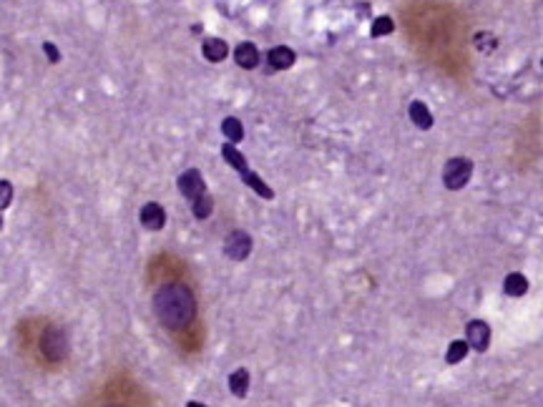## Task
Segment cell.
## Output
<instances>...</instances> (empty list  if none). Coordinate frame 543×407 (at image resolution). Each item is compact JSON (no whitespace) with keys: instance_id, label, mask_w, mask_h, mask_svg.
Segmentation results:
<instances>
[{"instance_id":"cell-1","label":"cell","mask_w":543,"mask_h":407,"mask_svg":"<svg viewBox=\"0 0 543 407\" xmlns=\"http://www.w3.org/2000/svg\"><path fill=\"white\" fill-rule=\"evenodd\" d=\"M154 314L166 329L181 332L197 317V299L194 292L181 282H169L161 284L154 292Z\"/></svg>"},{"instance_id":"cell-2","label":"cell","mask_w":543,"mask_h":407,"mask_svg":"<svg viewBox=\"0 0 543 407\" xmlns=\"http://www.w3.org/2000/svg\"><path fill=\"white\" fill-rule=\"evenodd\" d=\"M473 176V161L465 156H452L443 169V184L450 191H460Z\"/></svg>"},{"instance_id":"cell-3","label":"cell","mask_w":543,"mask_h":407,"mask_svg":"<svg viewBox=\"0 0 543 407\" xmlns=\"http://www.w3.org/2000/svg\"><path fill=\"white\" fill-rule=\"evenodd\" d=\"M68 337H66V332L61 327H48L46 332L41 334V352L46 360L51 362H61L68 357Z\"/></svg>"},{"instance_id":"cell-4","label":"cell","mask_w":543,"mask_h":407,"mask_svg":"<svg viewBox=\"0 0 543 407\" xmlns=\"http://www.w3.org/2000/svg\"><path fill=\"white\" fill-rule=\"evenodd\" d=\"M252 247H254V244H252V237L247 232H242V229H234V232H229L227 239H224V254H227L232 262L249 259Z\"/></svg>"},{"instance_id":"cell-5","label":"cell","mask_w":543,"mask_h":407,"mask_svg":"<svg viewBox=\"0 0 543 407\" xmlns=\"http://www.w3.org/2000/svg\"><path fill=\"white\" fill-rule=\"evenodd\" d=\"M176 184H179V191L187 196L189 201H194V199H199L202 194H207V181H204V176H202V171L199 169L184 171Z\"/></svg>"},{"instance_id":"cell-6","label":"cell","mask_w":543,"mask_h":407,"mask_svg":"<svg viewBox=\"0 0 543 407\" xmlns=\"http://www.w3.org/2000/svg\"><path fill=\"white\" fill-rule=\"evenodd\" d=\"M465 339H468L470 349H475V352H485V349L490 347L488 322H483V319H473V322H468V327H465Z\"/></svg>"},{"instance_id":"cell-7","label":"cell","mask_w":543,"mask_h":407,"mask_svg":"<svg viewBox=\"0 0 543 407\" xmlns=\"http://www.w3.org/2000/svg\"><path fill=\"white\" fill-rule=\"evenodd\" d=\"M139 219H141V227L149 229V232H161V229L166 227V212L156 201H149V204L141 207Z\"/></svg>"},{"instance_id":"cell-8","label":"cell","mask_w":543,"mask_h":407,"mask_svg":"<svg viewBox=\"0 0 543 407\" xmlns=\"http://www.w3.org/2000/svg\"><path fill=\"white\" fill-rule=\"evenodd\" d=\"M234 61L239 68L252 71L259 66V51H257L254 43H239V46L234 48Z\"/></svg>"},{"instance_id":"cell-9","label":"cell","mask_w":543,"mask_h":407,"mask_svg":"<svg viewBox=\"0 0 543 407\" xmlns=\"http://www.w3.org/2000/svg\"><path fill=\"white\" fill-rule=\"evenodd\" d=\"M267 58H269V66L274 71H287L294 66V61H297V53H294L292 48L287 46H277V48H272L269 53H267Z\"/></svg>"},{"instance_id":"cell-10","label":"cell","mask_w":543,"mask_h":407,"mask_svg":"<svg viewBox=\"0 0 543 407\" xmlns=\"http://www.w3.org/2000/svg\"><path fill=\"white\" fill-rule=\"evenodd\" d=\"M202 53L209 63H222V61H227V56H229V46H227L222 38H207L202 46Z\"/></svg>"},{"instance_id":"cell-11","label":"cell","mask_w":543,"mask_h":407,"mask_svg":"<svg viewBox=\"0 0 543 407\" xmlns=\"http://www.w3.org/2000/svg\"><path fill=\"white\" fill-rule=\"evenodd\" d=\"M408 113H410V121L415 123L420 131L433 128V113H430V108L423 103V101H413L410 108H408Z\"/></svg>"},{"instance_id":"cell-12","label":"cell","mask_w":543,"mask_h":407,"mask_svg":"<svg viewBox=\"0 0 543 407\" xmlns=\"http://www.w3.org/2000/svg\"><path fill=\"white\" fill-rule=\"evenodd\" d=\"M222 156H224V161H227V164L232 166V169L239 171V176L244 174V171H249L244 154H239V151H237V143H232V141L224 143V146H222Z\"/></svg>"},{"instance_id":"cell-13","label":"cell","mask_w":543,"mask_h":407,"mask_svg":"<svg viewBox=\"0 0 543 407\" xmlns=\"http://www.w3.org/2000/svg\"><path fill=\"white\" fill-rule=\"evenodd\" d=\"M503 292H506L508 297H523L528 292L526 274H521V272H511V274L503 279Z\"/></svg>"},{"instance_id":"cell-14","label":"cell","mask_w":543,"mask_h":407,"mask_svg":"<svg viewBox=\"0 0 543 407\" xmlns=\"http://www.w3.org/2000/svg\"><path fill=\"white\" fill-rule=\"evenodd\" d=\"M229 392L234 397H247V392H249V372L244 367L229 375Z\"/></svg>"},{"instance_id":"cell-15","label":"cell","mask_w":543,"mask_h":407,"mask_svg":"<svg viewBox=\"0 0 543 407\" xmlns=\"http://www.w3.org/2000/svg\"><path fill=\"white\" fill-rule=\"evenodd\" d=\"M473 46H475L478 53L490 56V53H495V48H498V38H495L493 33H488V31H478L473 36Z\"/></svg>"},{"instance_id":"cell-16","label":"cell","mask_w":543,"mask_h":407,"mask_svg":"<svg viewBox=\"0 0 543 407\" xmlns=\"http://www.w3.org/2000/svg\"><path fill=\"white\" fill-rule=\"evenodd\" d=\"M242 181H244L249 189H254V194H259L262 199H267V201L274 199V191H272L269 186L259 179V174H254V171H244V174H242Z\"/></svg>"},{"instance_id":"cell-17","label":"cell","mask_w":543,"mask_h":407,"mask_svg":"<svg viewBox=\"0 0 543 407\" xmlns=\"http://www.w3.org/2000/svg\"><path fill=\"white\" fill-rule=\"evenodd\" d=\"M222 133H224L227 138H229L232 143H239L242 138H244V126H242L239 118L227 116V118L222 121Z\"/></svg>"},{"instance_id":"cell-18","label":"cell","mask_w":543,"mask_h":407,"mask_svg":"<svg viewBox=\"0 0 543 407\" xmlns=\"http://www.w3.org/2000/svg\"><path fill=\"white\" fill-rule=\"evenodd\" d=\"M468 349H470L468 339H455V342H450V347H448L445 362H448V365H458V362L465 360V354H468Z\"/></svg>"},{"instance_id":"cell-19","label":"cell","mask_w":543,"mask_h":407,"mask_svg":"<svg viewBox=\"0 0 543 407\" xmlns=\"http://www.w3.org/2000/svg\"><path fill=\"white\" fill-rule=\"evenodd\" d=\"M214 209V199L209 194H202L199 199L192 201V214L194 219H199V222H204V219H209V214H212Z\"/></svg>"},{"instance_id":"cell-20","label":"cell","mask_w":543,"mask_h":407,"mask_svg":"<svg viewBox=\"0 0 543 407\" xmlns=\"http://www.w3.org/2000/svg\"><path fill=\"white\" fill-rule=\"evenodd\" d=\"M395 31V23L390 16H380L375 18L373 28H370V33H373V38H383V36H390V33Z\"/></svg>"},{"instance_id":"cell-21","label":"cell","mask_w":543,"mask_h":407,"mask_svg":"<svg viewBox=\"0 0 543 407\" xmlns=\"http://www.w3.org/2000/svg\"><path fill=\"white\" fill-rule=\"evenodd\" d=\"M11 201H13V186L8 179L0 181V209L6 212L8 207H11Z\"/></svg>"},{"instance_id":"cell-22","label":"cell","mask_w":543,"mask_h":407,"mask_svg":"<svg viewBox=\"0 0 543 407\" xmlns=\"http://www.w3.org/2000/svg\"><path fill=\"white\" fill-rule=\"evenodd\" d=\"M43 51H46V56H48L51 63H58V61H61V51L53 46V43L46 41V43H43Z\"/></svg>"},{"instance_id":"cell-23","label":"cell","mask_w":543,"mask_h":407,"mask_svg":"<svg viewBox=\"0 0 543 407\" xmlns=\"http://www.w3.org/2000/svg\"><path fill=\"white\" fill-rule=\"evenodd\" d=\"M541 66H543V61H541Z\"/></svg>"}]
</instances>
